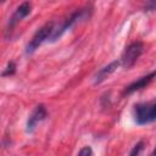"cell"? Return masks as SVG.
Returning <instances> with one entry per match:
<instances>
[{"instance_id":"3","label":"cell","mask_w":156,"mask_h":156,"mask_svg":"<svg viewBox=\"0 0 156 156\" xmlns=\"http://www.w3.org/2000/svg\"><path fill=\"white\" fill-rule=\"evenodd\" d=\"M54 23L52 22H49V23H45L44 26H41L35 33L34 35L32 37L30 41L27 44V48H26V52L27 54H33L45 40H49L52 32H54Z\"/></svg>"},{"instance_id":"7","label":"cell","mask_w":156,"mask_h":156,"mask_svg":"<svg viewBox=\"0 0 156 156\" xmlns=\"http://www.w3.org/2000/svg\"><path fill=\"white\" fill-rule=\"evenodd\" d=\"M154 77H155V72H151L150 74H147V76H145V77H141V78H139L138 80L130 83L128 87H126L124 94H132V93H134V91H136V90H140V89H143V88H146V87L152 82Z\"/></svg>"},{"instance_id":"8","label":"cell","mask_w":156,"mask_h":156,"mask_svg":"<svg viewBox=\"0 0 156 156\" xmlns=\"http://www.w3.org/2000/svg\"><path fill=\"white\" fill-rule=\"evenodd\" d=\"M119 61H112L111 63H108L107 66H105V67H102L96 74H95V79H94V82H95V84H98V83H101L102 80H105L108 76H111L118 67H119Z\"/></svg>"},{"instance_id":"10","label":"cell","mask_w":156,"mask_h":156,"mask_svg":"<svg viewBox=\"0 0 156 156\" xmlns=\"http://www.w3.org/2000/svg\"><path fill=\"white\" fill-rule=\"evenodd\" d=\"M77 156H94V152H93V149L90 146H83L79 152L77 154Z\"/></svg>"},{"instance_id":"2","label":"cell","mask_w":156,"mask_h":156,"mask_svg":"<svg viewBox=\"0 0 156 156\" xmlns=\"http://www.w3.org/2000/svg\"><path fill=\"white\" fill-rule=\"evenodd\" d=\"M87 10H89V9H80V10L73 12V13H72L68 18H66L58 27H55V28H54V32H52V34H51V37H50V40H51V41L57 40L66 30H68V29H69L71 27H73L76 23H78L79 21H82V20H84V18H87V17H89V11H87Z\"/></svg>"},{"instance_id":"1","label":"cell","mask_w":156,"mask_h":156,"mask_svg":"<svg viewBox=\"0 0 156 156\" xmlns=\"http://www.w3.org/2000/svg\"><path fill=\"white\" fill-rule=\"evenodd\" d=\"M133 117L136 124L144 126L152 123L156 118V105L155 101H147V102H139L134 105L133 108Z\"/></svg>"},{"instance_id":"6","label":"cell","mask_w":156,"mask_h":156,"mask_svg":"<svg viewBox=\"0 0 156 156\" xmlns=\"http://www.w3.org/2000/svg\"><path fill=\"white\" fill-rule=\"evenodd\" d=\"M30 9H32V5H30L29 2H27V1L22 2V4L15 10V12L12 13V16L10 17V20H9V28L15 27L21 20H23L24 17H27V16L30 13Z\"/></svg>"},{"instance_id":"4","label":"cell","mask_w":156,"mask_h":156,"mask_svg":"<svg viewBox=\"0 0 156 156\" xmlns=\"http://www.w3.org/2000/svg\"><path fill=\"white\" fill-rule=\"evenodd\" d=\"M143 50H144V45H143L141 41H134V43L129 44V45L124 49V51H123V54H122V56H121L119 63H121L124 68L132 67V66L136 62V60L140 57Z\"/></svg>"},{"instance_id":"11","label":"cell","mask_w":156,"mask_h":156,"mask_svg":"<svg viewBox=\"0 0 156 156\" xmlns=\"http://www.w3.org/2000/svg\"><path fill=\"white\" fill-rule=\"evenodd\" d=\"M15 69H16L15 63H13V62H10L9 66H7V68H6V71L2 73V76H11V74H13Z\"/></svg>"},{"instance_id":"12","label":"cell","mask_w":156,"mask_h":156,"mask_svg":"<svg viewBox=\"0 0 156 156\" xmlns=\"http://www.w3.org/2000/svg\"><path fill=\"white\" fill-rule=\"evenodd\" d=\"M150 156H155V154H154V152H151V154H150Z\"/></svg>"},{"instance_id":"9","label":"cell","mask_w":156,"mask_h":156,"mask_svg":"<svg viewBox=\"0 0 156 156\" xmlns=\"http://www.w3.org/2000/svg\"><path fill=\"white\" fill-rule=\"evenodd\" d=\"M144 141H139V143H136L134 146H133V149L129 151V154H128V156H139L140 155V152L143 151V149H144Z\"/></svg>"},{"instance_id":"5","label":"cell","mask_w":156,"mask_h":156,"mask_svg":"<svg viewBox=\"0 0 156 156\" xmlns=\"http://www.w3.org/2000/svg\"><path fill=\"white\" fill-rule=\"evenodd\" d=\"M48 112H46V108L44 105H38L35 106V108L32 111V113L28 116V119H27V133H33V130L37 128V126L45 119Z\"/></svg>"}]
</instances>
